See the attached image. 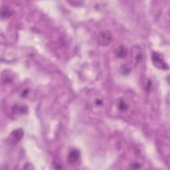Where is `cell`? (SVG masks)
Segmentation results:
<instances>
[{
    "instance_id": "cell-1",
    "label": "cell",
    "mask_w": 170,
    "mask_h": 170,
    "mask_svg": "<svg viewBox=\"0 0 170 170\" xmlns=\"http://www.w3.org/2000/svg\"><path fill=\"white\" fill-rule=\"evenodd\" d=\"M152 60L153 65L158 69L162 70H167L169 69L168 65L165 61L164 57L159 53L153 52L152 53Z\"/></svg>"
},
{
    "instance_id": "cell-2",
    "label": "cell",
    "mask_w": 170,
    "mask_h": 170,
    "mask_svg": "<svg viewBox=\"0 0 170 170\" xmlns=\"http://www.w3.org/2000/svg\"><path fill=\"white\" fill-rule=\"evenodd\" d=\"M112 40V34L108 30H103L100 32L98 36V43L102 46L110 45Z\"/></svg>"
},
{
    "instance_id": "cell-3",
    "label": "cell",
    "mask_w": 170,
    "mask_h": 170,
    "mask_svg": "<svg viewBox=\"0 0 170 170\" xmlns=\"http://www.w3.org/2000/svg\"><path fill=\"white\" fill-rule=\"evenodd\" d=\"M130 55H131L132 62H134L135 64L139 63L143 58L142 51L140 46L138 45H134L132 46Z\"/></svg>"
},
{
    "instance_id": "cell-4",
    "label": "cell",
    "mask_w": 170,
    "mask_h": 170,
    "mask_svg": "<svg viewBox=\"0 0 170 170\" xmlns=\"http://www.w3.org/2000/svg\"><path fill=\"white\" fill-rule=\"evenodd\" d=\"M80 156V152L78 150H73L69 152L68 155V162L70 164H74L78 161Z\"/></svg>"
},
{
    "instance_id": "cell-5",
    "label": "cell",
    "mask_w": 170,
    "mask_h": 170,
    "mask_svg": "<svg viewBox=\"0 0 170 170\" xmlns=\"http://www.w3.org/2000/svg\"><path fill=\"white\" fill-rule=\"evenodd\" d=\"M128 54V49L124 45H120L116 49L115 51V55L116 57L119 59H124Z\"/></svg>"
},
{
    "instance_id": "cell-6",
    "label": "cell",
    "mask_w": 170,
    "mask_h": 170,
    "mask_svg": "<svg viewBox=\"0 0 170 170\" xmlns=\"http://www.w3.org/2000/svg\"><path fill=\"white\" fill-rule=\"evenodd\" d=\"M13 11L8 6H3L1 10V19H8L13 15Z\"/></svg>"
},
{
    "instance_id": "cell-7",
    "label": "cell",
    "mask_w": 170,
    "mask_h": 170,
    "mask_svg": "<svg viewBox=\"0 0 170 170\" xmlns=\"http://www.w3.org/2000/svg\"><path fill=\"white\" fill-rule=\"evenodd\" d=\"M23 136V131L22 129H17L12 132L13 138L15 139L16 142L19 141L21 139H22Z\"/></svg>"
},
{
    "instance_id": "cell-8",
    "label": "cell",
    "mask_w": 170,
    "mask_h": 170,
    "mask_svg": "<svg viewBox=\"0 0 170 170\" xmlns=\"http://www.w3.org/2000/svg\"><path fill=\"white\" fill-rule=\"evenodd\" d=\"M118 108L121 111H126L128 109L127 104L124 101H121L118 104Z\"/></svg>"
},
{
    "instance_id": "cell-9",
    "label": "cell",
    "mask_w": 170,
    "mask_h": 170,
    "mask_svg": "<svg viewBox=\"0 0 170 170\" xmlns=\"http://www.w3.org/2000/svg\"><path fill=\"white\" fill-rule=\"evenodd\" d=\"M130 68L127 66V65H123V66L121 67V69H120V71H121V73L124 74H129V73L130 72Z\"/></svg>"
},
{
    "instance_id": "cell-10",
    "label": "cell",
    "mask_w": 170,
    "mask_h": 170,
    "mask_svg": "<svg viewBox=\"0 0 170 170\" xmlns=\"http://www.w3.org/2000/svg\"><path fill=\"white\" fill-rule=\"evenodd\" d=\"M130 166H131V168L132 169H139L141 167V165L139 163H133Z\"/></svg>"
},
{
    "instance_id": "cell-11",
    "label": "cell",
    "mask_w": 170,
    "mask_h": 170,
    "mask_svg": "<svg viewBox=\"0 0 170 170\" xmlns=\"http://www.w3.org/2000/svg\"><path fill=\"white\" fill-rule=\"evenodd\" d=\"M28 93H29V90L28 89H25L23 91V92L21 94V96L22 97H25L28 94Z\"/></svg>"
},
{
    "instance_id": "cell-12",
    "label": "cell",
    "mask_w": 170,
    "mask_h": 170,
    "mask_svg": "<svg viewBox=\"0 0 170 170\" xmlns=\"http://www.w3.org/2000/svg\"><path fill=\"white\" fill-rule=\"evenodd\" d=\"M151 87H152V82H151V81L150 80V81H149V82H148L147 86H146V90H150Z\"/></svg>"
},
{
    "instance_id": "cell-13",
    "label": "cell",
    "mask_w": 170,
    "mask_h": 170,
    "mask_svg": "<svg viewBox=\"0 0 170 170\" xmlns=\"http://www.w3.org/2000/svg\"><path fill=\"white\" fill-rule=\"evenodd\" d=\"M96 104H98V105H100V104H101L102 103V101H101V100H99V101H97L96 102Z\"/></svg>"
}]
</instances>
